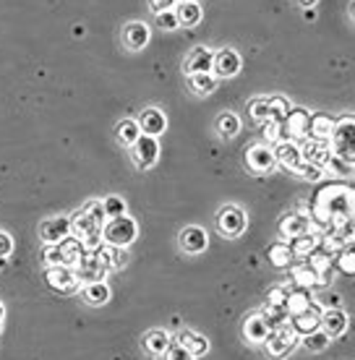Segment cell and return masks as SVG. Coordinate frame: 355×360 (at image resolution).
I'll return each mask as SVG.
<instances>
[{
  "label": "cell",
  "mask_w": 355,
  "mask_h": 360,
  "mask_svg": "<svg viewBox=\"0 0 355 360\" xmlns=\"http://www.w3.org/2000/svg\"><path fill=\"white\" fill-rule=\"evenodd\" d=\"M327 141L335 160L355 165V115H342L340 120H335V128Z\"/></svg>",
  "instance_id": "cell-1"
},
{
  "label": "cell",
  "mask_w": 355,
  "mask_h": 360,
  "mask_svg": "<svg viewBox=\"0 0 355 360\" xmlns=\"http://www.w3.org/2000/svg\"><path fill=\"white\" fill-rule=\"evenodd\" d=\"M84 256H86L84 243L76 238V235H68V238L60 240V243L45 245L42 262H45L47 266H71V269H76V266L82 264Z\"/></svg>",
  "instance_id": "cell-2"
},
{
  "label": "cell",
  "mask_w": 355,
  "mask_h": 360,
  "mask_svg": "<svg viewBox=\"0 0 355 360\" xmlns=\"http://www.w3.org/2000/svg\"><path fill=\"white\" fill-rule=\"evenodd\" d=\"M136 235H138V225L128 214L108 219L102 225V243L115 245V248H128V245L136 240Z\"/></svg>",
  "instance_id": "cell-3"
},
{
  "label": "cell",
  "mask_w": 355,
  "mask_h": 360,
  "mask_svg": "<svg viewBox=\"0 0 355 360\" xmlns=\"http://www.w3.org/2000/svg\"><path fill=\"white\" fill-rule=\"evenodd\" d=\"M290 112V105L285 102L283 97H262V99H251L248 102V115L256 123H283Z\"/></svg>",
  "instance_id": "cell-4"
},
{
  "label": "cell",
  "mask_w": 355,
  "mask_h": 360,
  "mask_svg": "<svg viewBox=\"0 0 355 360\" xmlns=\"http://www.w3.org/2000/svg\"><path fill=\"white\" fill-rule=\"evenodd\" d=\"M301 342V337L295 334V329H292L290 324H283L277 326V329H272V334L264 340V352L266 358L272 360H283L288 358L292 352V347Z\"/></svg>",
  "instance_id": "cell-5"
},
{
  "label": "cell",
  "mask_w": 355,
  "mask_h": 360,
  "mask_svg": "<svg viewBox=\"0 0 355 360\" xmlns=\"http://www.w3.org/2000/svg\"><path fill=\"white\" fill-rule=\"evenodd\" d=\"M45 282L50 285V290L60 292V295H73V292L82 290V282L76 277V269H71V266H47Z\"/></svg>",
  "instance_id": "cell-6"
},
{
  "label": "cell",
  "mask_w": 355,
  "mask_h": 360,
  "mask_svg": "<svg viewBox=\"0 0 355 360\" xmlns=\"http://www.w3.org/2000/svg\"><path fill=\"white\" fill-rule=\"evenodd\" d=\"M246 225H248V219H246V212L240 207H222L219 209V214H217V230L222 238H238V235H243L246 233Z\"/></svg>",
  "instance_id": "cell-7"
},
{
  "label": "cell",
  "mask_w": 355,
  "mask_h": 360,
  "mask_svg": "<svg viewBox=\"0 0 355 360\" xmlns=\"http://www.w3.org/2000/svg\"><path fill=\"white\" fill-rule=\"evenodd\" d=\"M246 167L256 175H266V172L274 170L277 165V157H274V149L269 144H251L246 149Z\"/></svg>",
  "instance_id": "cell-8"
},
{
  "label": "cell",
  "mask_w": 355,
  "mask_h": 360,
  "mask_svg": "<svg viewBox=\"0 0 355 360\" xmlns=\"http://www.w3.org/2000/svg\"><path fill=\"white\" fill-rule=\"evenodd\" d=\"M131 157H134V165H136L138 170L155 167L157 157H160V144H157V139L141 134L136 139V144L131 146Z\"/></svg>",
  "instance_id": "cell-9"
},
{
  "label": "cell",
  "mask_w": 355,
  "mask_h": 360,
  "mask_svg": "<svg viewBox=\"0 0 355 360\" xmlns=\"http://www.w3.org/2000/svg\"><path fill=\"white\" fill-rule=\"evenodd\" d=\"M71 235V217H50L45 219L42 225H39V238H42V243L45 245H53V243H60Z\"/></svg>",
  "instance_id": "cell-10"
},
{
  "label": "cell",
  "mask_w": 355,
  "mask_h": 360,
  "mask_svg": "<svg viewBox=\"0 0 355 360\" xmlns=\"http://www.w3.org/2000/svg\"><path fill=\"white\" fill-rule=\"evenodd\" d=\"M303 162L314 165V167H327L329 160H332V149H329V141L324 139H306V144L301 146Z\"/></svg>",
  "instance_id": "cell-11"
},
{
  "label": "cell",
  "mask_w": 355,
  "mask_h": 360,
  "mask_svg": "<svg viewBox=\"0 0 355 360\" xmlns=\"http://www.w3.org/2000/svg\"><path fill=\"white\" fill-rule=\"evenodd\" d=\"M311 115L306 110H290L283 120V139H309Z\"/></svg>",
  "instance_id": "cell-12"
},
{
  "label": "cell",
  "mask_w": 355,
  "mask_h": 360,
  "mask_svg": "<svg viewBox=\"0 0 355 360\" xmlns=\"http://www.w3.org/2000/svg\"><path fill=\"white\" fill-rule=\"evenodd\" d=\"M319 321H321V306L319 303H314V306L306 308V311H301V314H292L288 324L295 329L298 337H306V334L319 329Z\"/></svg>",
  "instance_id": "cell-13"
},
{
  "label": "cell",
  "mask_w": 355,
  "mask_h": 360,
  "mask_svg": "<svg viewBox=\"0 0 355 360\" xmlns=\"http://www.w3.org/2000/svg\"><path fill=\"white\" fill-rule=\"evenodd\" d=\"M120 39H123V47L126 50H144L149 45V27L144 21H128L123 32H120Z\"/></svg>",
  "instance_id": "cell-14"
},
{
  "label": "cell",
  "mask_w": 355,
  "mask_h": 360,
  "mask_svg": "<svg viewBox=\"0 0 355 360\" xmlns=\"http://www.w3.org/2000/svg\"><path fill=\"white\" fill-rule=\"evenodd\" d=\"M212 71H214L217 79H233V76L240 71V55H238L233 47L219 50V53H214V65H212Z\"/></svg>",
  "instance_id": "cell-15"
},
{
  "label": "cell",
  "mask_w": 355,
  "mask_h": 360,
  "mask_svg": "<svg viewBox=\"0 0 355 360\" xmlns=\"http://www.w3.org/2000/svg\"><path fill=\"white\" fill-rule=\"evenodd\" d=\"M138 128H141V134L144 136L157 139V136L164 134V128H167V117H164V112L160 108H146L144 112L138 115Z\"/></svg>",
  "instance_id": "cell-16"
},
{
  "label": "cell",
  "mask_w": 355,
  "mask_h": 360,
  "mask_svg": "<svg viewBox=\"0 0 355 360\" xmlns=\"http://www.w3.org/2000/svg\"><path fill=\"white\" fill-rule=\"evenodd\" d=\"M105 274H108V269H105V266L97 262V256L89 251H86V256L82 259V264L76 266V277H79L82 285H89V282H105Z\"/></svg>",
  "instance_id": "cell-17"
},
{
  "label": "cell",
  "mask_w": 355,
  "mask_h": 360,
  "mask_svg": "<svg viewBox=\"0 0 355 360\" xmlns=\"http://www.w3.org/2000/svg\"><path fill=\"white\" fill-rule=\"evenodd\" d=\"M274 157H277V162L285 165L288 170H295L301 172L303 162V154H301V146H295V141H277L274 146Z\"/></svg>",
  "instance_id": "cell-18"
},
{
  "label": "cell",
  "mask_w": 355,
  "mask_h": 360,
  "mask_svg": "<svg viewBox=\"0 0 355 360\" xmlns=\"http://www.w3.org/2000/svg\"><path fill=\"white\" fill-rule=\"evenodd\" d=\"M212 65H214V53L207 50V47H193L188 58H186L183 68H186L188 76H193V73H212Z\"/></svg>",
  "instance_id": "cell-19"
},
{
  "label": "cell",
  "mask_w": 355,
  "mask_h": 360,
  "mask_svg": "<svg viewBox=\"0 0 355 360\" xmlns=\"http://www.w3.org/2000/svg\"><path fill=\"white\" fill-rule=\"evenodd\" d=\"M272 334V326L266 324V319L262 314H251L246 319V324H243V337H246V342L251 345H264V340Z\"/></svg>",
  "instance_id": "cell-20"
},
{
  "label": "cell",
  "mask_w": 355,
  "mask_h": 360,
  "mask_svg": "<svg viewBox=\"0 0 355 360\" xmlns=\"http://www.w3.org/2000/svg\"><path fill=\"white\" fill-rule=\"evenodd\" d=\"M319 329L324 334H329V337H340V334H345L347 314L345 311H340V308H327V311H321Z\"/></svg>",
  "instance_id": "cell-21"
},
{
  "label": "cell",
  "mask_w": 355,
  "mask_h": 360,
  "mask_svg": "<svg viewBox=\"0 0 355 360\" xmlns=\"http://www.w3.org/2000/svg\"><path fill=\"white\" fill-rule=\"evenodd\" d=\"M311 233V219L303 212H292V214L283 217V222H280V235L283 238H301V235Z\"/></svg>",
  "instance_id": "cell-22"
},
{
  "label": "cell",
  "mask_w": 355,
  "mask_h": 360,
  "mask_svg": "<svg viewBox=\"0 0 355 360\" xmlns=\"http://www.w3.org/2000/svg\"><path fill=\"white\" fill-rule=\"evenodd\" d=\"M181 248L186 253H201V251H207V245H209V238H207V233L201 230L199 225H191V227H186L181 233Z\"/></svg>",
  "instance_id": "cell-23"
},
{
  "label": "cell",
  "mask_w": 355,
  "mask_h": 360,
  "mask_svg": "<svg viewBox=\"0 0 355 360\" xmlns=\"http://www.w3.org/2000/svg\"><path fill=\"white\" fill-rule=\"evenodd\" d=\"M178 345H183L193 358H201V355L209 352V340L199 332H191V329H183V332L178 334Z\"/></svg>",
  "instance_id": "cell-24"
},
{
  "label": "cell",
  "mask_w": 355,
  "mask_h": 360,
  "mask_svg": "<svg viewBox=\"0 0 355 360\" xmlns=\"http://www.w3.org/2000/svg\"><path fill=\"white\" fill-rule=\"evenodd\" d=\"M97 256V262L105 266V269H118V266H123V248H115V245H108V243H102L100 248H94V251H89Z\"/></svg>",
  "instance_id": "cell-25"
},
{
  "label": "cell",
  "mask_w": 355,
  "mask_h": 360,
  "mask_svg": "<svg viewBox=\"0 0 355 360\" xmlns=\"http://www.w3.org/2000/svg\"><path fill=\"white\" fill-rule=\"evenodd\" d=\"M188 89L196 97H207V94L217 89V76H212V73H193V76H188Z\"/></svg>",
  "instance_id": "cell-26"
},
{
  "label": "cell",
  "mask_w": 355,
  "mask_h": 360,
  "mask_svg": "<svg viewBox=\"0 0 355 360\" xmlns=\"http://www.w3.org/2000/svg\"><path fill=\"white\" fill-rule=\"evenodd\" d=\"M115 136H118L120 146H131L136 144V139L141 136V128H138V120H131V117H126V120H120L118 126H115Z\"/></svg>",
  "instance_id": "cell-27"
},
{
  "label": "cell",
  "mask_w": 355,
  "mask_h": 360,
  "mask_svg": "<svg viewBox=\"0 0 355 360\" xmlns=\"http://www.w3.org/2000/svg\"><path fill=\"white\" fill-rule=\"evenodd\" d=\"M144 347L146 352L152 355H164V350L170 347V334L162 332V329H152V332L144 334Z\"/></svg>",
  "instance_id": "cell-28"
},
{
  "label": "cell",
  "mask_w": 355,
  "mask_h": 360,
  "mask_svg": "<svg viewBox=\"0 0 355 360\" xmlns=\"http://www.w3.org/2000/svg\"><path fill=\"white\" fill-rule=\"evenodd\" d=\"M82 297L89 306H105L110 300V288L105 282H89V285L82 290Z\"/></svg>",
  "instance_id": "cell-29"
},
{
  "label": "cell",
  "mask_w": 355,
  "mask_h": 360,
  "mask_svg": "<svg viewBox=\"0 0 355 360\" xmlns=\"http://www.w3.org/2000/svg\"><path fill=\"white\" fill-rule=\"evenodd\" d=\"M314 306V300H311L309 290L303 288H295L292 292H288V303H285V308H288V314H301V311H306V308Z\"/></svg>",
  "instance_id": "cell-30"
},
{
  "label": "cell",
  "mask_w": 355,
  "mask_h": 360,
  "mask_svg": "<svg viewBox=\"0 0 355 360\" xmlns=\"http://www.w3.org/2000/svg\"><path fill=\"white\" fill-rule=\"evenodd\" d=\"M175 13H178L181 27H196V24L201 21L199 3H178V6H175Z\"/></svg>",
  "instance_id": "cell-31"
},
{
  "label": "cell",
  "mask_w": 355,
  "mask_h": 360,
  "mask_svg": "<svg viewBox=\"0 0 355 360\" xmlns=\"http://www.w3.org/2000/svg\"><path fill=\"white\" fill-rule=\"evenodd\" d=\"M335 128V117L329 115H311V126H309V139H324L327 141L329 134Z\"/></svg>",
  "instance_id": "cell-32"
},
{
  "label": "cell",
  "mask_w": 355,
  "mask_h": 360,
  "mask_svg": "<svg viewBox=\"0 0 355 360\" xmlns=\"http://www.w3.org/2000/svg\"><path fill=\"white\" fill-rule=\"evenodd\" d=\"M292 282L303 290H311L319 285V274H316V269L311 264H301V266H295V271H292Z\"/></svg>",
  "instance_id": "cell-33"
},
{
  "label": "cell",
  "mask_w": 355,
  "mask_h": 360,
  "mask_svg": "<svg viewBox=\"0 0 355 360\" xmlns=\"http://www.w3.org/2000/svg\"><path fill=\"white\" fill-rule=\"evenodd\" d=\"M238 131H240V117L235 112H222L217 117V134L222 139H235Z\"/></svg>",
  "instance_id": "cell-34"
},
{
  "label": "cell",
  "mask_w": 355,
  "mask_h": 360,
  "mask_svg": "<svg viewBox=\"0 0 355 360\" xmlns=\"http://www.w3.org/2000/svg\"><path fill=\"white\" fill-rule=\"evenodd\" d=\"M269 262L274 264V266H288V264H292V248H290V243H274L272 248H269Z\"/></svg>",
  "instance_id": "cell-35"
},
{
  "label": "cell",
  "mask_w": 355,
  "mask_h": 360,
  "mask_svg": "<svg viewBox=\"0 0 355 360\" xmlns=\"http://www.w3.org/2000/svg\"><path fill=\"white\" fill-rule=\"evenodd\" d=\"M292 253L295 256H309V253H314L316 248H319V240L314 238V235H301V238H292Z\"/></svg>",
  "instance_id": "cell-36"
},
{
  "label": "cell",
  "mask_w": 355,
  "mask_h": 360,
  "mask_svg": "<svg viewBox=\"0 0 355 360\" xmlns=\"http://www.w3.org/2000/svg\"><path fill=\"white\" fill-rule=\"evenodd\" d=\"M329 334H324L321 329H316V332H311V334H306L303 337V345H306V350H311V352H321V350H327L329 347Z\"/></svg>",
  "instance_id": "cell-37"
},
{
  "label": "cell",
  "mask_w": 355,
  "mask_h": 360,
  "mask_svg": "<svg viewBox=\"0 0 355 360\" xmlns=\"http://www.w3.org/2000/svg\"><path fill=\"white\" fill-rule=\"evenodd\" d=\"M102 209H105V217H108V219H115V217L126 214V201L120 196H108V198H102Z\"/></svg>",
  "instance_id": "cell-38"
},
{
  "label": "cell",
  "mask_w": 355,
  "mask_h": 360,
  "mask_svg": "<svg viewBox=\"0 0 355 360\" xmlns=\"http://www.w3.org/2000/svg\"><path fill=\"white\" fill-rule=\"evenodd\" d=\"M335 266H337V271H342V274H347V277H353L355 274V248H345V251H340Z\"/></svg>",
  "instance_id": "cell-39"
},
{
  "label": "cell",
  "mask_w": 355,
  "mask_h": 360,
  "mask_svg": "<svg viewBox=\"0 0 355 360\" xmlns=\"http://www.w3.org/2000/svg\"><path fill=\"white\" fill-rule=\"evenodd\" d=\"M84 212H86V217H89V219L97 227H102L105 222H108V217H105V209H102V201H91V204H86V207H84Z\"/></svg>",
  "instance_id": "cell-40"
},
{
  "label": "cell",
  "mask_w": 355,
  "mask_h": 360,
  "mask_svg": "<svg viewBox=\"0 0 355 360\" xmlns=\"http://www.w3.org/2000/svg\"><path fill=\"white\" fill-rule=\"evenodd\" d=\"M157 27L164 29V32H173V29L181 27V21H178V13L173 11H164V13H157Z\"/></svg>",
  "instance_id": "cell-41"
},
{
  "label": "cell",
  "mask_w": 355,
  "mask_h": 360,
  "mask_svg": "<svg viewBox=\"0 0 355 360\" xmlns=\"http://www.w3.org/2000/svg\"><path fill=\"white\" fill-rule=\"evenodd\" d=\"M285 303H288V290L283 288H274L266 292V306H272V308H285ZM288 311V308H285Z\"/></svg>",
  "instance_id": "cell-42"
},
{
  "label": "cell",
  "mask_w": 355,
  "mask_h": 360,
  "mask_svg": "<svg viewBox=\"0 0 355 360\" xmlns=\"http://www.w3.org/2000/svg\"><path fill=\"white\" fill-rule=\"evenodd\" d=\"M164 360H196L191 355V352L186 350L183 345H178V342H170V347L164 350Z\"/></svg>",
  "instance_id": "cell-43"
},
{
  "label": "cell",
  "mask_w": 355,
  "mask_h": 360,
  "mask_svg": "<svg viewBox=\"0 0 355 360\" xmlns=\"http://www.w3.org/2000/svg\"><path fill=\"white\" fill-rule=\"evenodd\" d=\"M262 131H264V136L266 139H269V141H280V139H283V123H272V120H269V123H262Z\"/></svg>",
  "instance_id": "cell-44"
},
{
  "label": "cell",
  "mask_w": 355,
  "mask_h": 360,
  "mask_svg": "<svg viewBox=\"0 0 355 360\" xmlns=\"http://www.w3.org/2000/svg\"><path fill=\"white\" fill-rule=\"evenodd\" d=\"M13 251V240H11V235L0 233V264L6 262V256Z\"/></svg>",
  "instance_id": "cell-45"
},
{
  "label": "cell",
  "mask_w": 355,
  "mask_h": 360,
  "mask_svg": "<svg viewBox=\"0 0 355 360\" xmlns=\"http://www.w3.org/2000/svg\"><path fill=\"white\" fill-rule=\"evenodd\" d=\"M149 6H152L155 13H164V11L175 8V0H149Z\"/></svg>",
  "instance_id": "cell-46"
},
{
  "label": "cell",
  "mask_w": 355,
  "mask_h": 360,
  "mask_svg": "<svg viewBox=\"0 0 355 360\" xmlns=\"http://www.w3.org/2000/svg\"><path fill=\"white\" fill-rule=\"evenodd\" d=\"M298 3H301L303 8H314V6H316V3H319V0H298Z\"/></svg>",
  "instance_id": "cell-47"
},
{
  "label": "cell",
  "mask_w": 355,
  "mask_h": 360,
  "mask_svg": "<svg viewBox=\"0 0 355 360\" xmlns=\"http://www.w3.org/2000/svg\"><path fill=\"white\" fill-rule=\"evenodd\" d=\"M3 316H6V311H3V303H0V332H3Z\"/></svg>",
  "instance_id": "cell-48"
},
{
  "label": "cell",
  "mask_w": 355,
  "mask_h": 360,
  "mask_svg": "<svg viewBox=\"0 0 355 360\" xmlns=\"http://www.w3.org/2000/svg\"><path fill=\"white\" fill-rule=\"evenodd\" d=\"M350 18H353V24H355V0L350 3Z\"/></svg>",
  "instance_id": "cell-49"
},
{
  "label": "cell",
  "mask_w": 355,
  "mask_h": 360,
  "mask_svg": "<svg viewBox=\"0 0 355 360\" xmlns=\"http://www.w3.org/2000/svg\"><path fill=\"white\" fill-rule=\"evenodd\" d=\"M181 3H196V0H181Z\"/></svg>",
  "instance_id": "cell-50"
}]
</instances>
